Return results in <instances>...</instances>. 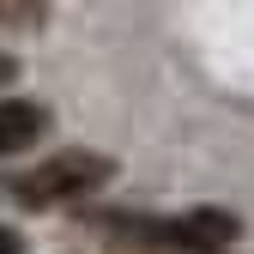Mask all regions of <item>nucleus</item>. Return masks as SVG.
I'll use <instances>...</instances> for the list:
<instances>
[{"mask_svg": "<svg viewBox=\"0 0 254 254\" xmlns=\"http://www.w3.org/2000/svg\"><path fill=\"white\" fill-rule=\"evenodd\" d=\"M43 109L37 103H0V157H12V151H24L30 139L43 133Z\"/></svg>", "mask_w": 254, "mask_h": 254, "instance_id": "obj_3", "label": "nucleus"}, {"mask_svg": "<svg viewBox=\"0 0 254 254\" xmlns=\"http://www.w3.org/2000/svg\"><path fill=\"white\" fill-rule=\"evenodd\" d=\"M12 73H18V67H12V55H0V85H12Z\"/></svg>", "mask_w": 254, "mask_h": 254, "instance_id": "obj_4", "label": "nucleus"}, {"mask_svg": "<svg viewBox=\"0 0 254 254\" xmlns=\"http://www.w3.org/2000/svg\"><path fill=\"white\" fill-rule=\"evenodd\" d=\"M0 254H18V236H6V230H0Z\"/></svg>", "mask_w": 254, "mask_h": 254, "instance_id": "obj_5", "label": "nucleus"}, {"mask_svg": "<svg viewBox=\"0 0 254 254\" xmlns=\"http://www.w3.org/2000/svg\"><path fill=\"white\" fill-rule=\"evenodd\" d=\"M236 230H242V218L218 212V206H200V212H182V218H170V224H157L151 236H164V242H176V248L218 254V248H230V242H236Z\"/></svg>", "mask_w": 254, "mask_h": 254, "instance_id": "obj_2", "label": "nucleus"}, {"mask_svg": "<svg viewBox=\"0 0 254 254\" xmlns=\"http://www.w3.org/2000/svg\"><path fill=\"white\" fill-rule=\"evenodd\" d=\"M109 170L115 164L103 151H55L49 164H37L30 176L12 182V194L24 206H61V200H79V194H91V188H103Z\"/></svg>", "mask_w": 254, "mask_h": 254, "instance_id": "obj_1", "label": "nucleus"}]
</instances>
